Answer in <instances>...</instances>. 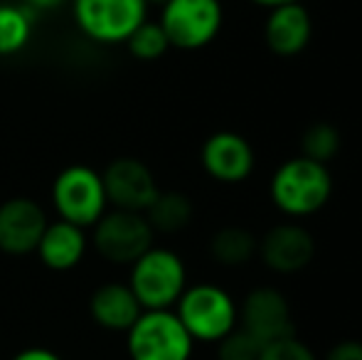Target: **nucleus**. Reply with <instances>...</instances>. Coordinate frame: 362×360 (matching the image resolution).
I'll return each instance as SVG.
<instances>
[{
    "instance_id": "obj_1",
    "label": "nucleus",
    "mask_w": 362,
    "mask_h": 360,
    "mask_svg": "<svg viewBox=\"0 0 362 360\" xmlns=\"http://www.w3.org/2000/svg\"><path fill=\"white\" fill-rule=\"evenodd\" d=\"M333 195V175L328 166L296 156L276 168L272 178V200L284 215L305 217L328 205Z\"/></svg>"
},
{
    "instance_id": "obj_2",
    "label": "nucleus",
    "mask_w": 362,
    "mask_h": 360,
    "mask_svg": "<svg viewBox=\"0 0 362 360\" xmlns=\"http://www.w3.org/2000/svg\"><path fill=\"white\" fill-rule=\"evenodd\" d=\"M177 318L192 341L217 343L237 328V303L224 289L197 284L177 298Z\"/></svg>"
},
{
    "instance_id": "obj_3",
    "label": "nucleus",
    "mask_w": 362,
    "mask_h": 360,
    "mask_svg": "<svg viewBox=\"0 0 362 360\" xmlns=\"http://www.w3.org/2000/svg\"><path fill=\"white\" fill-rule=\"evenodd\" d=\"M131 267L129 286L146 311L173 306L185 291V265L175 252L151 247Z\"/></svg>"
},
{
    "instance_id": "obj_4",
    "label": "nucleus",
    "mask_w": 362,
    "mask_h": 360,
    "mask_svg": "<svg viewBox=\"0 0 362 360\" xmlns=\"http://www.w3.org/2000/svg\"><path fill=\"white\" fill-rule=\"evenodd\" d=\"M131 360H190L192 338L168 308L146 311L129 328Z\"/></svg>"
},
{
    "instance_id": "obj_5",
    "label": "nucleus",
    "mask_w": 362,
    "mask_h": 360,
    "mask_svg": "<svg viewBox=\"0 0 362 360\" xmlns=\"http://www.w3.org/2000/svg\"><path fill=\"white\" fill-rule=\"evenodd\" d=\"M160 28L170 47H207L222 28V5L219 0H165Z\"/></svg>"
},
{
    "instance_id": "obj_6",
    "label": "nucleus",
    "mask_w": 362,
    "mask_h": 360,
    "mask_svg": "<svg viewBox=\"0 0 362 360\" xmlns=\"http://www.w3.org/2000/svg\"><path fill=\"white\" fill-rule=\"evenodd\" d=\"M52 202L59 217L76 227L96 225L106 210V192L101 175L86 166H69L52 185Z\"/></svg>"
},
{
    "instance_id": "obj_7",
    "label": "nucleus",
    "mask_w": 362,
    "mask_h": 360,
    "mask_svg": "<svg viewBox=\"0 0 362 360\" xmlns=\"http://www.w3.org/2000/svg\"><path fill=\"white\" fill-rule=\"evenodd\" d=\"M153 227L144 212L114 210L94 225V247L111 265H134L153 247Z\"/></svg>"
},
{
    "instance_id": "obj_8",
    "label": "nucleus",
    "mask_w": 362,
    "mask_h": 360,
    "mask_svg": "<svg viewBox=\"0 0 362 360\" xmlns=\"http://www.w3.org/2000/svg\"><path fill=\"white\" fill-rule=\"evenodd\" d=\"M74 20L96 42H126L146 23V0H74Z\"/></svg>"
},
{
    "instance_id": "obj_9",
    "label": "nucleus",
    "mask_w": 362,
    "mask_h": 360,
    "mask_svg": "<svg viewBox=\"0 0 362 360\" xmlns=\"http://www.w3.org/2000/svg\"><path fill=\"white\" fill-rule=\"evenodd\" d=\"M237 321L262 346L279 338L293 336L288 298L276 286H257L244 296L242 308H237Z\"/></svg>"
},
{
    "instance_id": "obj_10",
    "label": "nucleus",
    "mask_w": 362,
    "mask_h": 360,
    "mask_svg": "<svg viewBox=\"0 0 362 360\" xmlns=\"http://www.w3.org/2000/svg\"><path fill=\"white\" fill-rule=\"evenodd\" d=\"M104 192L106 200L116 207V210H129V212H146L148 205L156 200L158 182L156 175L151 173V168L139 158H116L106 166L104 175Z\"/></svg>"
},
{
    "instance_id": "obj_11",
    "label": "nucleus",
    "mask_w": 362,
    "mask_h": 360,
    "mask_svg": "<svg viewBox=\"0 0 362 360\" xmlns=\"http://www.w3.org/2000/svg\"><path fill=\"white\" fill-rule=\"evenodd\" d=\"M257 255L272 272L296 274L313 262L315 240L305 227L296 222H281L259 240Z\"/></svg>"
},
{
    "instance_id": "obj_12",
    "label": "nucleus",
    "mask_w": 362,
    "mask_h": 360,
    "mask_svg": "<svg viewBox=\"0 0 362 360\" xmlns=\"http://www.w3.org/2000/svg\"><path fill=\"white\" fill-rule=\"evenodd\" d=\"M47 227L45 210L30 197H13L0 205V250L5 255H30L37 250Z\"/></svg>"
},
{
    "instance_id": "obj_13",
    "label": "nucleus",
    "mask_w": 362,
    "mask_h": 360,
    "mask_svg": "<svg viewBox=\"0 0 362 360\" xmlns=\"http://www.w3.org/2000/svg\"><path fill=\"white\" fill-rule=\"evenodd\" d=\"M202 168L207 175H212L219 182H242L252 175L254 170V149L244 136L234 131H217L202 144L200 151Z\"/></svg>"
},
{
    "instance_id": "obj_14",
    "label": "nucleus",
    "mask_w": 362,
    "mask_h": 360,
    "mask_svg": "<svg viewBox=\"0 0 362 360\" xmlns=\"http://www.w3.org/2000/svg\"><path fill=\"white\" fill-rule=\"evenodd\" d=\"M310 37H313V20L298 0L269 10L267 25H264V40L274 54L296 57L308 47Z\"/></svg>"
},
{
    "instance_id": "obj_15",
    "label": "nucleus",
    "mask_w": 362,
    "mask_h": 360,
    "mask_svg": "<svg viewBox=\"0 0 362 360\" xmlns=\"http://www.w3.org/2000/svg\"><path fill=\"white\" fill-rule=\"evenodd\" d=\"M91 318L106 331H129L144 313L136 294L124 284H104L91 294Z\"/></svg>"
},
{
    "instance_id": "obj_16",
    "label": "nucleus",
    "mask_w": 362,
    "mask_h": 360,
    "mask_svg": "<svg viewBox=\"0 0 362 360\" xmlns=\"http://www.w3.org/2000/svg\"><path fill=\"white\" fill-rule=\"evenodd\" d=\"M84 230L67 220H59L54 225L45 227L42 240L37 245V255L42 260V265L54 272H67L76 267L81 262V257H84Z\"/></svg>"
},
{
    "instance_id": "obj_17",
    "label": "nucleus",
    "mask_w": 362,
    "mask_h": 360,
    "mask_svg": "<svg viewBox=\"0 0 362 360\" xmlns=\"http://www.w3.org/2000/svg\"><path fill=\"white\" fill-rule=\"evenodd\" d=\"M192 202L185 192L165 190L158 192L156 200L148 205L146 220L153 227V232H165V235H175V232L185 230L192 222Z\"/></svg>"
},
{
    "instance_id": "obj_18",
    "label": "nucleus",
    "mask_w": 362,
    "mask_h": 360,
    "mask_svg": "<svg viewBox=\"0 0 362 360\" xmlns=\"http://www.w3.org/2000/svg\"><path fill=\"white\" fill-rule=\"evenodd\" d=\"M257 250H259V240L254 237V232L237 225L222 227L210 240L212 260L222 267H244L247 262L254 260Z\"/></svg>"
},
{
    "instance_id": "obj_19",
    "label": "nucleus",
    "mask_w": 362,
    "mask_h": 360,
    "mask_svg": "<svg viewBox=\"0 0 362 360\" xmlns=\"http://www.w3.org/2000/svg\"><path fill=\"white\" fill-rule=\"evenodd\" d=\"M340 144H343L340 131L330 121H315L300 136V156L328 166V161L338 156Z\"/></svg>"
},
{
    "instance_id": "obj_20",
    "label": "nucleus",
    "mask_w": 362,
    "mask_h": 360,
    "mask_svg": "<svg viewBox=\"0 0 362 360\" xmlns=\"http://www.w3.org/2000/svg\"><path fill=\"white\" fill-rule=\"evenodd\" d=\"M30 18L23 8L0 5V54H15L30 40Z\"/></svg>"
},
{
    "instance_id": "obj_21",
    "label": "nucleus",
    "mask_w": 362,
    "mask_h": 360,
    "mask_svg": "<svg viewBox=\"0 0 362 360\" xmlns=\"http://www.w3.org/2000/svg\"><path fill=\"white\" fill-rule=\"evenodd\" d=\"M126 45H129L131 54L136 59H144V62H153V59L163 57L170 47L160 23H141L131 33V37L126 40Z\"/></svg>"
},
{
    "instance_id": "obj_22",
    "label": "nucleus",
    "mask_w": 362,
    "mask_h": 360,
    "mask_svg": "<svg viewBox=\"0 0 362 360\" xmlns=\"http://www.w3.org/2000/svg\"><path fill=\"white\" fill-rule=\"evenodd\" d=\"M217 360H259L262 356V343L252 336L249 331H244L242 326L232 328L222 341H217Z\"/></svg>"
},
{
    "instance_id": "obj_23",
    "label": "nucleus",
    "mask_w": 362,
    "mask_h": 360,
    "mask_svg": "<svg viewBox=\"0 0 362 360\" xmlns=\"http://www.w3.org/2000/svg\"><path fill=\"white\" fill-rule=\"evenodd\" d=\"M259 360H318V358H315V353L303 341H298L296 336H288V338H279L274 343H267L262 348Z\"/></svg>"
},
{
    "instance_id": "obj_24",
    "label": "nucleus",
    "mask_w": 362,
    "mask_h": 360,
    "mask_svg": "<svg viewBox=\"0 0 362 360\" xmlns=\"http://www.w3.org/2000/svg\"><path fill=\"white\" fill-rule=\"evenodd\" d=\"M323 360H362V343L360 341H340L325 353Z\"/></svg>"
},
{
    "instance_id": "obj_25",
    "label": "nucleus",
    "mask_w": 362,
    "mask_h": 360,
    "mask_svg": "<svg viewBox=\"0 0 362 360\" xmlns=\"http://www.w3.org/2000/svg\"><path fill=\"white\" fill-rule=\"evenodd\" d=\"M13 360H62V358L54 356L52 351H45V348H28V351L18 353Z\"/></svg>"
},
{
    "instance_id": "obj_26",
    "label": "nucleus",
    "mask_w": 362,
    "mask_h": 360,
    "mask_svg": "<svg viewBox=\"0 0 362 360\" xmlns=\"http://www.w3.org/2000/svg\"><path fill=\"white\" fill-rule=\"evenodd\" d=\"M25 3H28L30 8H37V10H52V8H57L62 0H25Z\"/></svg>"
},
{
    "instance_id": "obj_27",
    "label": "nucleus",
    "mask_w": 362,
    "mask_h": 360,
    "mask_svg": "<svg viewBox=\"0 0 362 360\" xmlns=\"http://www.w3.org/2000/svg\"><path fill=\"white\" fill-rule=\"evenodd\" d=\"M252 3L262 5V8H279V5H286V3H293V0H252Z\"/></svg>"
},
{
    "instance_id": "obj_28",
    "label": "nucleus",
    "mask_w": 362,
    "mask_h": 360,
    "mask_svg": "<svg viewBox=\"0 0 362 360\" xmlns=\"http://www.w3.org/2000/svg\"><path fill=\"white\" fill-rule=\"evenodd\" d=\"M146 3H165V0H146Z\"/></svg>"
}]
</instances>
